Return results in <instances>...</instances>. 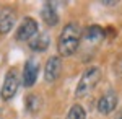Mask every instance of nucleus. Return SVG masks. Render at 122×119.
Masks as SVG:
<instances>
[{"mask_svg": "<svg viewBox=\"0 0 122 119\" xmlns=\"http://www.w3.org/2000/svg\"><path fill=\"white\" fill-rule=\"evenodd\" d=\"M56 5L57 3H54V2H46L42 5L41 16H42V20H44V23L47 26H56L59 23V13L56 10Z\"/></svg>", "mask_w": 122, "mask_h": 119, "instance_id": "9", "label": "nucleus"}, {"mask_svg": "<svg viewBox=\"0 0 122 119\" xmlns=\"http://www.w3.org/2000/svg\"><path fill=\"white\" fill-rule=\"evenodd\" d=\"M67 119H86V113L80 104H73L67 114Z\"/></svg>", "mask_w": 122, "mask_h": 119, "instance_id": "13", "label": "nucleus"}, {"mask_svg": "<svg viewBox=\"0 0 122 119\" xmlns=\"http://www.w3.org/2000/svg\"><path fill=\"white\" fill-rule=\"evenodd\" d=\"M38 72H39V65L38 62L31 60L29 59L28 62L25 64V69H23V77H21V82L25 87H33L36 80H38Z\"/></svg>", "mask_w": 122, "mask_h": 119, "instance_id": "6", "label": "nucleus"}, {"mask_svg": "<svg viewBox=\"0 0 122 119\" xmlns=\"http://www.w3.org/2000/svg\"><path fill=\"white\" fill-rule=\"evenodd\" d=\"M41 104H42V101H41V96L39 95H28L26 96V109L29 113H38L41 109Z\"/></svg>", "mask_w": 122, "mask_h": 119, "instance_id": "12", "label": "nucleus"}, {"mask_svg": "<svg viewBox=\"0 0 122 119\" xmlns=\"http://www.w3.org/2000/svg\"><path fill=\"white\" fill-rule=\"evenodd\" d=\"M18 85H20V78H18V70L16 69H10L7 75H5V82H3V88H2V98L5 101L11 100L16 92H18Z\"/></svg>", "mask_w": 122, "mask_h": 119, "instance_id": "3", "label": "nucleus"}, {"mask_svg": "<svg viewBox=\"0 0 122 119\" xmlns=\"http://www.w3.org/2000/svg\"><path fill=\"white\" fill-rule=\"evenodd\" d=\"M117 106V95L114 92H107L98 101V111L101 114H111Z\"/></svg>", "mask_w": 122, "mask_h": 119, "instance_id": "8", "label": "nucleus"}, {"mask_svg": "<svg viewBox=\"0 0 122 119\" xmlns=\"http://www.w3.org/2000/svg\"><path fill=\"white\" fill-rule=\"evenodd\" d=\"M81 39V29L76 23H67L60 36L57 39V51L62 57H70L75 54V51L80 46Z\"/></svg>", "mask_w": 122, "mask_h": 119, "instance_id": "1", "label": "nucleus"}, {"mask_svg": "<svg viewBox=\"0 0 122 119\" xmlns=\"http://www.w3.org/2000/svg\"><path fill=\"white\" fill-rule=\"evenodd\" d=\"M101 69L99 67H88L83 72L80 82L75 88V96L76 98H81V96H86L88 93L93 90L94 87L98 85V82L101 80Z\"/></svg>", "mask_w": 122, "mask_h": 119, "instance_id": "2", "label": "nucleus"}, {"mask_svg": "<svg viewBox=\"0 0 122 119\" xmlns=\"http://www.w3.org/2000/svg\"><path fill=\"white\" fill-rule=\"evenodd\" d=\"M38 34V23L36 20L26 16L20 23L18 29H16V39L18 41H31L33 38Z\"/></svg>", "mask_w": 122, "mask_h": 119, "instance_id": "4", "label": "nucleus"}, {"mask_svg": "<svg viewBox=\"0 0 122 119\" xmlns=\"http://www.w3.org/2000/svg\"><path fill=\"white\" fill-rule=\"evenodd\" d=\"M62 72V60L59 55H52L49 57L46 67H44V78L46 82H56L59 75Z\"/></svg>", "mask_w": 122, "mask_h": 119, "instance_id": "5", "label": "nucleus"}, {"mask_svg": "<svg viewBox=\"0 0 122 119\" xmlns=\"http://www.w3.org/2000/svg\"><path fill=\"white\" fill-rule=\"evenodd\" d=\"M49 43H51V38L47 36L46 33H38L36 36L29 41V47H31L33 51L44 52L47 47H49Z\"/></svg>", "mask_w": 122, "mask_h": 119, "instance_id": "10", "label": "nucleus"}, {"mask_svg": "<svg viewBox=\"0 0 122 119\" xmlns=\"http://www.w3.org/2000/svg\"><path fill=\"white\" fill-rule=\"evenodd\" d=\"M85 38H86V41H90V43H99L104 38V31L99 26L93 25V26H88L85 29Z\"/></svg>", "mask_w": 122, "mask_h": 119, "instance_id": "11", "label": "nucleus"}, {"mask_svg": "<svg viewBox=\"0 0 122 119\" xmlns=\"http://www.w3.org/2000/svg\"><path fill=\"white\" fill-rule=\"evenodd\" d=\"M15 23H16V15L13 10L8 7L0 10V34L10 33V29L15 26Z\"/></svg>", "mask_w": 122, "mask_h": 119, "instance_id": "7", "label": "nucleus"}, {"mask_svg": "<svg viewBox=\"0 0 122 119\" xmlns=\"http://www.w3.org/2000/svg\"><path fill=\"white\" fill-rule=\"evenodd\" d=\"M0 118H2V108H0Z\"/></svg>", "mask_w": 122, "mask_h": 119, "instance_id": "15", "label": "nucleus"}, {"mask_svg": "<svg viewBox=\"0 0 122 119\" xmlns=\"http://www.w3.org/2000/svg\"><path fill=\"white\" fill-rule=\"evenodd\" d=\"M114 119H122V109L119 111V113H117V114H116V118Z\"/></svg>", "mask_w": 122, "mask_h": 119, "instance_id": "14", "label": "nucleus"}]
</instances>
